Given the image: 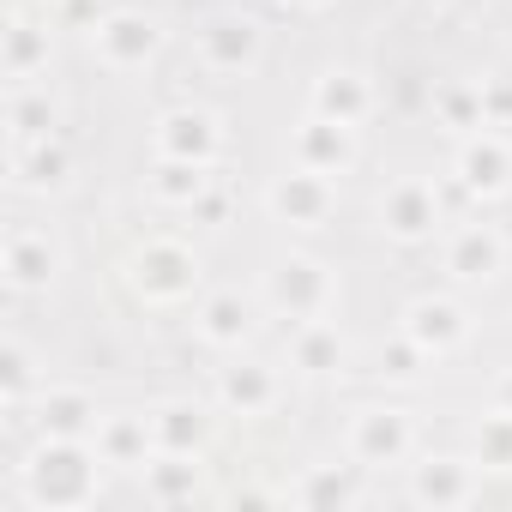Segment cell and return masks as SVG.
Instances as JSON below:
<instances>
[{"label": "cell", "mask_w": 512, "mask_h": 512, "mask_svg": "<svg viewBox=\"0 0 512 512\" xmlns=\"http://www.w3.org/2000/svg\"><path fill=\"white\" fill-rule=\"evenodd\" d=\"M97 440H43V452L25 464V488L37 506H85L97 494Z\"/></svg>", "instance_id": "obj_1"}, {"label": "cell", "mask_w": 512, "mask_h": 512, "mask_svg": "<svg viewBox=\"0 0 512 512\" xmlns=\"http://www.w3.org/2000/svg\"><path fill=\"white\" fill-rule=\"evenodd\" d=\"M127 278H133V290H139L145 302H181V296L199 290V260H193L181 241H145V247L133 253Z\"/></svg>", "instance_id": "obj_2"}, {"label": "cell", "mask_w": 512, "mask_h": 512, "mask_svg": "<svg viewBox=\"0 0 512 512\" xmlns=\"http://www.w3.org/2000/svg\"><path fill=\"white\" fill-rule=\"evenodd\" d=\"M157 43H163V31H157L145 13H109V19L91 25V49H97L103 67H115V73L145 67V61L157 55Z\"/></svg>", "instance_id": "obj_3"}, {"label": "cell", "mask_w": 512, "mask_h": 512, "mask_svg": "<svg viewBox=\"0 0 512 512\" xmlns=\"http://www.w3.org/2000/svg\"><path fill=\"white\" fill-rule=\"evenodd\" d=\"M199 61L211 73H247L260 61V25L241 19V13H217L199 25Z\"/></svg>", "instance_id": "obj_4"}, {"label": "cell", "mask_w": 512, "mask_h": 512, "mask_svg": "<svg viewBox=\"0 0 512 512\" xmlns=\"http://www.w3.org/2000/svg\"><path fill=\"white\" fill-rule=\"evenodd\" d=\"M380 223H386L398 241H422V235H434V223H440V193H434L428 181L404 175V181L386 187V199H380Z\"/></svg>", "instance_id": "obj_5"}, {"label": "cell", "mask_w": 512, "mask_h": 512, "mask_svg": "<svg viewBox=\"0 0 512 512\" xmlns=\"http://www.w3.org/2000/svg\"><path fill=\"white\" fill-rule=\"evenodd\" d=\"M404 452H410V416H404V410H362V416L350 422V458H356L362 470L398 464Z\"/></svg>", "instance_id": "obj_6"}, {"label": "cell", "mask_w": 512, "mask_h": 512, "mask_svg": "<svg viewBox=\"0 0 512 512\" xmlns=\"http://www.w3.org/2000/svg\"><path fill=\"white\" fill-rule=\"evenodd\" d=\"M356 157V127L344 121H326V115H308L302 133H296V169H314V175H344Z\"/></svg>", "instance_id": "obj_7"}, {"label": "cell", "mask_w": 512, "mask_h": 512, "mask_svg": "<svg viewBox=\"0 0 512 512\" xmlns=\"http://www.w3.org/2000/svg\"><path fill=\"white\" fill-rule=\"evenodd\" d=\"M458 181H464L470 193H482V199L506 193V181H512V151H506V139L488 133V127H476V133L458 145Z\"/></svg>", "instance_id": "obj_8"}, {"label": "cell", "mask_w": 512, "mask_h": 512, "mask_svg": "<svg viewBox=\"0 0 512 512\" xmlns=\"http://www.w3.org/2000/svg\"><path fill=\"white\" fill-rule=\"evenodd\" d=\"M332 302V278L314 260H284L272 272V308H284L290 320H320V308Z\"/></svg>", "instance_id": "obj_9"}, {"label": "cell", "mask_w": 512, "mask_h": 512, "mask_svg": "<svg viewBox=\"0 0 512 512\" xmlns=\"http://www.w3.org/2000/svg\"><path fill=\"white\" fill-rule=\"evenodd\" d=\"M332 175H314V169H296V175H284L278 187H272V211L284 217V223H296V229H314V223H326L332 217Z\"/></svg>", "instance_id": "obj_10"}, {"label": "cell", "mask_w": 512, "mask_h": 512, "mask_svg": "<svg viewBox=\"0 0 512 512\" xmlns=\"http://www.w3.org/2000/svg\"><path fill=\"white\" fill-rule=\"evenodd\" d=\"M157 157H181V163H211L217 157V121L205 109H175L157 121Z\"/></svg>", "instance_id": "obj_11"}, {"label": "cell", "mask_w": 512, "mask_h": 512, "mask_svg": "<svg viewBox=\"0 0 512 512\" xmlns=\"http://www.w3.org/2000/svg\"><path fill=\"white\" fill-rule=\"evenodd\" d=\"M91 440H97L103 464H115V470H145L157 458V434L145 416H109V422H97Z\"/></svg>", "instance_id": "obj_12"}, {"label": "cell", "mask_w": 512, "mask_h": 512, "mask_svg": "<svg viewBox=\"0 0 512 512\" xmlns=\"http://www.w3.org/2000/svg\"><path fill=\"white\" fill-rule=\"evenodd\" d=\"M500 266H506V241L494 229H482V223L458 229L452 247H446V272L464 278V284H488V278H500Z\"/></svg>", "instance_id": "obj_13"}, {"label": "cell", "mask_w": 512, "mask_h": 512, "mask_svg": "<svg viewBox=\"0 0 512 512\" xmlns=\"http://www.w3.org/2000/svg\"><path fill=\"white\" fill-rule=\"evenodd\" d=\"M97 404H91V392H79V386H61V392H43V416H37V428H43V440H91L97 434Z\"/></svg>", "instance_id": "obj_14"}, {"label": "cell", "mask_w": 512, "mask_h": 512, "mask_svg": "<svg viewBox=\"0 0 512 512\" xmlns=\"http://www.w3.org/2000/svg\"><path fill=\"white\" fill-rule=\"evenodd\" d=\"M55 278V241L43 229H13L7 235V284L13 290H43Z\"/></svg>", "instance_id": "obj_15"}, {"label": "cell", "mask_w": 512, "mask_h": 512, "mask_svg": "<svg viewBox=\"0 0 512 512\" xmlns=\"http://www.w3.org/2000/svg\"><path fill=\"white\" fill-rule=\"evenodd\" d=\"M404 332H410L428 356H446V350H458V344H464L470 320H464V308H458V302H416V308H410V320H404Z\"/></svg>", "instance_id": "obj_16"}, {"label": "cell", "mask_w": 512, "mask_h": 512, "mask_svg": "<svg viewBox=\"0 0 512 512\" xmlns=\"http://www.w3.org/2000/svg\"><path fill=\"white\" fill-rule=\"evenodd\" d=\"M145 494L157 506H175V500H193L199 494V458L193 452H157L145 464Z\"/></svg>", "instance_id": "obj_17"}, {"label": "cell", "mask_w": 512, "mask_h": 512, "mask_svg": "<svg viewBox=\"0 0 512 512\" xmlns=\"http://www.w3.org/2000/svg\"><path fill=\"white\" fill-rule=\"evenodd\" d=\"M217 398H223L229 410H241V416H260V410H272L278 380H272V368H260V362H241V368H223Z\"/></svg>", "instance_id": "obj_18"}, {"label": "cell", "mask_w": 512, "mask_h": 512, "mask_svg": "<svg viewBox=\"0 0 512 512\" xmlns=\"http://www.w3.org/2000/svg\"><path fill=\"white\" fill-rule=\"evenodd\" d=\"M374 109V97H368V85L356 79V73H326L320 79V91H314V115H326V121H344V127H362V115Z\"/></svg>", "instance_id": "obj_19"}, {"label": "cell", "mask_w": 512, "mask_h": 512, "mask_svg": "<svg viewBox=\"0 0 512 512\" xmlns=\"http://www.w3.org/2000/svg\"><path fill=\"white\" fill-rule=\"evenodd\" d=\"M470 464H458V458H434V464H422L416 470V482H410V494L422 500V506H464L470 500Z\"/></svg>", "instance_id": "obj_20"}, {"label": "cell", "mask_w": 512, "mask_h": 512, "mask_svg": "<svg viewBox=\"0 0 512 512\" xmlns=\"http://www.w3.org/2000/svg\"><path fill=\"white\" fill-rule=\"evenodd\" d=\"M290 362H296L302 374H332V368L344 362V338H338V326H326V320H302V332H296V344H290Z\"/></svg>", "instance_id": "obj_21"}, {"label": "cell", "mask_w": 512, "mask_h": 512, "mask_svg": "<svg viewBox=\"0 0 512 512\" xmlns=\"http://www.w3.org/2000/svg\"><path fill=\"white\" fill-rule=\"evenodd\" d=\"M247 332H253V308H247L241 296H211V302L199 308V338H205V344H223V350H229V344H241Z\"/></svg>", "instance_id": "obj_22"}, {"label": "cell", "mask_w": 512, "mask_h": 512, "mask_svg": "<svg viewBox=\"0 0 512 512\" xmlns=\"http://www.w3.org/2000/svg\"><path fill=\"white\" fill-rule=\"evenodd\" d=\"M211 163H181V157H163L157 163V175H151V193L163 199V205H199L205 199V175Z\"/></svg>", "instance_id": "obj_23"}, {"label": "cell", "mask_w": 512, "mask_h": 512, "mask_svg": "<svg viewBox=\"0 0 512 512\" xmlns=\"http://www.w3.org/2000/svg\"><path fill=\"white\" fill-rule=\"evenodd\" d=\"M151 434H157V452H199L205 440V416L193 404H163L151 416Z\"/></svg>", "instance_id": "obj_24"}, {"label": "cell", "mask_w": 512, "mask_h": 512, "mask_svg": "<svg viewBox=\"0 0 512 512\" xmlns=\"http://www.w3.org/2000/svg\"><path fill=\"white\" fill-rule=\"evenodd\" d=\"M13 169H19V181L25 187H61L67 181V151L61 145H49V139H31V145H19L13 151Z\"/></svg>", "instance_id": "obj_25"}, {"label": "cell", "mask_w": 512, "mask_h": 512, "mask_svg": "<svg viewBox=\"0 0 512 512\" xmlns=\"http://www.w3.org/2000/svg\"><path fill=\"white\" fill-rule=\"evenodd\" d=\"M49 67V31H37L31 19H13L7 25V73L13 79H31Z\"/></svg>", "instance_id": "obj_26"}, {"label": "cell", "mask_w": 512, "mask_h": 512, "mask_svg": "<svg viewBox=\"0 0 512 512\" xmlns=\"http://www.w3.org/2000/svg\"><path fill=\"white\" fill-rule=\"evenodd\" d=\"M296 500H302V506H356L362 488H356L344 470H314V476L296 488Z\"/></svg>", "instance_id": "obj_27"}, {"label": "cell", "mask_w": 512, "mask_h": 512, "mask_svg": "<svg viewBox=\"0 0 512 512\" xmlns=\"http://www.w3.org/2000/svg\"><path fill=\"white\" fill-rule=\"evenodd\" d=\"M7 121H13L19 145H31V139H49V127H55V109H49V97H31V91H19V97H13V109H7Z\"/></svg>", "instance_id": "obj_28"}, {"label": "cell", "mask_w": 512, "mask_h": 512, "mask_svg": "<svg viewBox=\"0 0 512 512\" xmlns=\"http://www.w3.org/2000/svg\"><path fill=\"white\" fill-rule=\"evenodd\" d=\"M476 458L488 470H512V410H500L476 428Z\"/></svg>", "instance_id": "obj_29"}, {"label": "cell", "mask_w": 512, "mask_h": 512, "mask_svg": "<svg viewBox=\"0 0 512 512\" xmlns=\"http://www.w3.org/2000/svg\"><path fill=\"white\" fill-rule=\"evenodd\" d=\"M440 115L452 127H482V85H446L440 91Z\"/></svg>", "instance_id": "obj_30"}, {"label": "cell", "mask_w": 512, "mask_h": 512, "mask_svg": "<svg viewBox=\"0 0 512 512\" xmlns=\"http://www.w3.org/2000/svg\"><path fill=\"white\" fill-rule=\"evenodd\" d=\"M0 392H7V404H19L31 392V356H25V344L0 350Z\"/></svg>", "instance_id": "obj_31"}, {"label": "cell", "mask_w": 512, "mask_h": 512, "mask_svg": "<svg viewBox=\"0 0 512 512\" xmlns=\"http://www.w3.org/2000/svg\"><path fill=\"white\" fill-rule=\"evenodd\" d=\"M422 362H428V350L404 332V344H392V350L380 356V374H392V380H416V374H422Z\"/></svg>", "instance_id": "obj_32"}, {"label": "cell", "mask_w": 512, "mask_h": 512, "mask_svg": "<svg viewBox=\"0 0 512 512\" xmlns=\"http://www.w3.org/2000/svg\"><path fill=\"white\" fill-rule=\"evenodd\" d=\"M506 121H512V85L482 79V127H506Z\"/></svg>", "instance_id": "obj_33"}, {"label": "cell", "mask_w": 512, "mask_h": 512, "mask_svg": "<svg viewBox=\"0 0 512 512\" xmlns=\"http://www.w3.org/2000/svg\"><path fill=\"white\" fill-rule=\"evenodd\" d=\"M500 410H512V374L500 380Z\"/></svg>", "instance_id": "obj_34"}, {"label": "cell", "mask_w": 512, "mask_h": 512, "mask_svg": "<svg viewBox=\"0 0 512 512\" xmlns=\"http://www.w3.org/2000/svg\"><path fill=\"white\" fill-rule=\"evenodd\" d=\"M296 7H314V13H320V7H332V0H296Z\"/></svg>", "instance_id": "obj_35"}, {"label": "cell", "mask_w": 512, "mask_h": 512, "mask_svg": "<svg viewBox=\"0 0 512 512\" xmlns=\"http://www.w3.org/2000/svg\"><path fill=\"white\" fill-rule=\"evenodd\" d=\"M410 7H446V0H410Z\"/></svg>", "instance_id": "obj_36"}]
</instances>
